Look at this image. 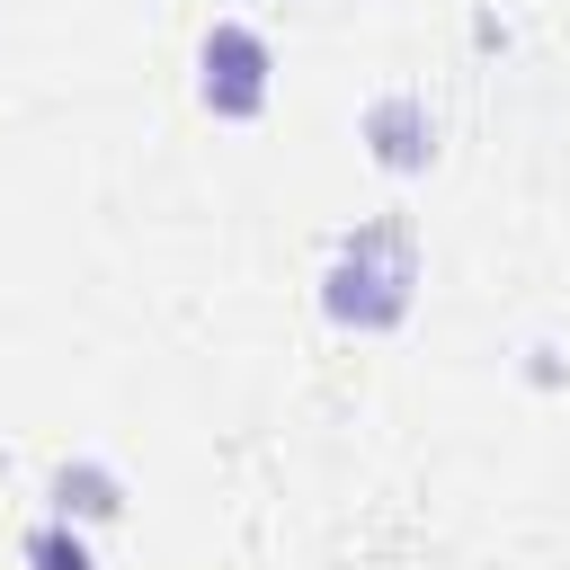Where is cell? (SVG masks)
Instances as JSON below:
<instances>
[{"mask_svg":"<svg viewBox=\"0 0 570 570\" xmlns=\"http://www.w3.org/2000/svg\"><path fill=\"white\" fill-rule=\"evenodd\" d=\"M36 561H45V570H89V552L62 543V534H36Z\"/></svg>","mask_w":570,"mask_h":570,"instance_id":"cell-1","label":"cell"}]
</instances>
